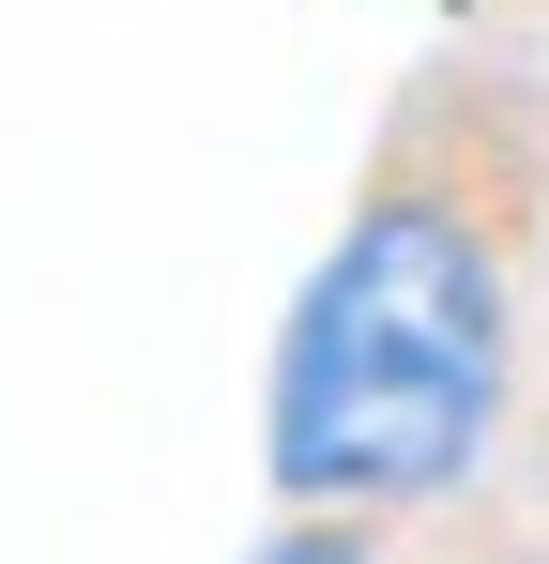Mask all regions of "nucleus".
<instances>
[{
  "instance_id": "1",
  "label": "nucleus",
  "mask_w": 549,
  "mask_h": 564,
  "mask_svg": "<svg viewBox=\"0 0 549 564\" xmlns=\"http://www.w3.org/2000/svg\"><path fill=\"white\" fill-rule=\"evenodd\" d=\"M504 412H519V245H504V184L412 122L352 184L336 245L305 260L290 321H274V381H260L274 519L397 534V519L458 503L473 473L504 458Z\"/></svg>"
},
{
  "instance_id": "2",
  "label": "nucleus",
  "mask_w": 549,
  "mask_h": 564,
  "mask_svg": "<svg viewBox=\"0 0 549 564\" xmlns=\"http://www.w3.org/2000/svg\"><path fill=\"white\" fill-rule=\"evenodd\" d=\"M245 564H381V534H352V519H274Z\"/></svg>"
}]
</instances>
